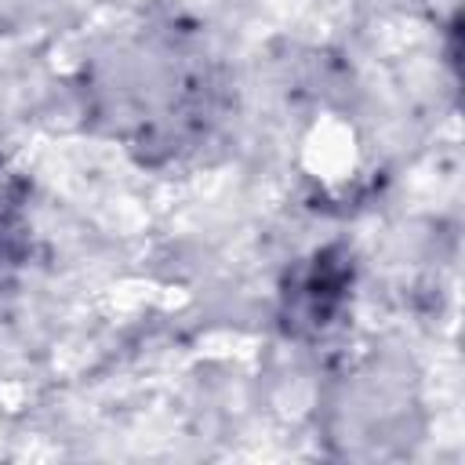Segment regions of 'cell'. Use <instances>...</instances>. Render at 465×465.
<instances>
[{
	"mask_svg": "<svg viewBox=\"0 0 465 465\" xmlns=\"http://www.w3.org/2000/svg\"><path fill=\"white\" fill-rule=\"evenodd\" d=\"M341 291H345V265L323 251L316 254V262L298 276V283L291 287V316L298 323H312V327H323L331 323L334 309L341 305Z\"/></svg>",
	"mask_w": 465,
	"mask_h": 465,
	"instance_id": "cell-1",
	"label": "cell"
}]
</instances>
